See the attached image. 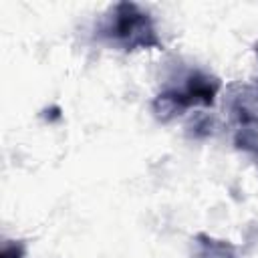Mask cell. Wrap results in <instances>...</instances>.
Wrapping results in <instances>:
<instances>
[{"instance_id": "6da1fadb", "label": "cell", "mask_w": 258, "mask_h": 258, "mask_svg": "<svg viewBox=\"0 0 258 258\" xmlns=\"http://www.w3.org/2000/svg\"><path fill=\"white\" fill-rule=\"evenodd\" d=\"M97 32L111 46L125 52L163 46L153 16L135 2L113 4L109 12L103 16Z\"/></svg>"}, {"instance_id": "7a4b0ae2", "label": "cell", "mask_w": 258, "mask_h": 258, "mask_svg": "<svg viewBox=\"0 0 258 258\" xmlns=\"http://www.w3.org/2000/svg\"><path fill=\"white\" fill-rule=\"evenodd\" d=\"M220 87L222 83L218 77L204 71H191L183 77L179 87H167L153 99V113L159 121H169L189 107H212Z\"/></svg>"}, {"instance_id": "3957f363", "label": "cell", "mask_w": 258, "mask_h": 258, "mask_svg": "<svg viewBox=\"0 0 258 258\" xmlns=\"http://www.w3.org/2000/svg\"><path fill=\"white\" fill-rule=\"evenodd\" d=\"M191 258H240V256L234 244L212 238L208 234H198L194 238Z\"/></svg>"}, {"instance_id": "277c9868", "label": "cell", "mask_w": 258, "mask_h": 258, "mask_svg": "<svg viewBox=\"0 0 258 258\" xmlns=\"http://www.w3.org/2000/svg\"><path fill=\"white\" fill-rule=\"evenodd\" d=\"M26 256V246L20 240H4L0 258H24Z\"/></svg>"}, {"instance_id": "5b68a950", "label": "cell", "mask_w": 258, "mask_h": 258, "mask_svg": "<svg viewBox=\"0 0 258 258\" xmlns=\"http://www.w3.org/2000/svg\"><path fill=\"white\" fill-rule=\"evenodd\" d=\"M256 50H258V46H256Z\"/></svg>"}]
</instances>
